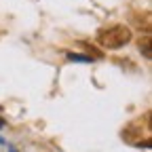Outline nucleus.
Instances as JSON below:
<instances>
[{"instance_id":"2","label":"nucleus","mask_w":152,"mask_h":152,"mask_svg":"<svg viewBox=\"0 0 152 152\" xmlns=\"http://www.w3.org/2000/svg\"><path fill=\"white\" fill-rule=\"evenodd\" d=\"M148 45H150L148 38H146L144 42H140V49H144V55H146V57H150V47H148Z\"/></svg>"},{"instance_id":"1","label":"nucleus","mask_w":152,"mask_h":152,"mask_svg":"<svg viewBox=\"0 0 152 152\" xmlns=\"http://www.w3.org/2000/svg\"><path fill=\"white\" fill-rule=\"evenodd\" d=\"M131 40V30L127 26H112L97 32V42L104 49H121Z\"/></svg>"},{"instance_id":"3","label":"nucleus","mask_w":152,"mask_h":152,"mask_svg":"<svg viewBox=\"0 0 152 152\" xmlns=\"http://www.w3.org/2000/svg\"><path fill=\"white\" fill-rule=\"evenodd\" d=\"M68 57H70L72 61H74V59H76V61H91L89 57H83V55H74V53H68Z\"/></svg>"},{"instance_id":"4","label":"nucleus","mask_w":152,"mask_h":152,"mask_svg":"<svg viewBox=\"0 0 152 152\" xmlns=\"http://www.w3.org/2000/svg\"><path fill=\"white\" fill-rule=\"evenodd\" d=\"M9 152H15V150H9Z\"/></svg>"}]
</instances>
